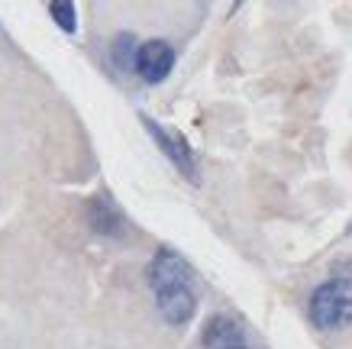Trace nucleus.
Masks as SVG:
<instances>
[{"label": "nucleus", "mask_w": 352, "mask_h": 349, "mask_svg": "<svg viewBox=\"0 0 352 349\" xmlns=\"http://www.w3.org/2000/svg\"><path fill=\"white\" fill-rule=\"evenodd\" d=\"M310 320L320 330H342L352 324V282L330 278L310 295Z\"/></svg>", "instance_id": "f257e3e1"}, {"label": "nucleus", "mask_w": 352, "mask_h": 349, "mask_svg": "<svg viewBox=\"0 0 352 349\" xmlns=\"http://www.w3.org/2000/svg\"><path fill=\"white\" fill-rule=\"evenodd\" d=\"M142 120V127L149 129V136L155 139V146L165 152L171 159V165L182 171V175H188L191 181H197V162H194V152L188 149V142H184L175 129H165V127H159L155 120H149V116H139Z\"/></svg>", "instance_id": "f03ea898"}, {"label": "nucleus", "mask_w": 352, "mask_h": 349, "mask_svg": "<svg viewBox=\"0 0 352 349\" xmlns=\"http://www.w3.org/2000/svg\"><path fill=\"white\" fill-rule=\"evenodd\" d=\"M133 68L139 72L142 81H149V85H159L171 74L175 68V49H171L165 39H149V43H142L136 49V62Z\"/></svg>", "instance_id": "7ed1b4c3"}, {"label": "nucleus", "mask_w": 352, "mask_h": 349, "mask_svg": "<svg viewBox=\"0 0 352 349\" xmlns=\"http://www.w3.org/2000/svg\"><path fill=\"white\" fill-rule=\"evenodd\" d=\"M149 285L155 288V295L168 291V288L191 285V265L184 262L175 249H159L149 262Z\"/></svg>", "instance_id": "20e7f679"}, {"label": "nucleus", "mask_w": 352, "mask_h": 349, "mask_svg": "<svg viewBox=\"0 0 352 349\" xmlns=\"http://www.w3.org/2000/svg\"><path fill=\"white\" fill-rule=\"evenodd\" d=\"M155 297H159L162 317L168 320V324H175V327H184L194 317V310H197V297H194L191 285L168 288V291H159Z\"/></svg>", "instance_id": "39448f33"}, {"label": "nucleus", "mask_w": 352, "mask_h": 349, "mask_svg": "<svg viewBox=\"0 0 352 349\" xmlns=\"http://www.w3.org/2000/svg\"><path fill=\"white\" fill-rule=\"evenodd\" d=\"M87 217H91V226L97 233H104V236H123L126 233V217H123V211L117 207V201L110 194L94 198L91 207H87Z\"/></svg>", "instance_id": "423d86ee"}, {"label": "nucleus", "mask_w": 352, "mask_h": 349, "mask_svg": "<svg viewBox=\"0 0 352 349\" xmlns=\"http://www.w3.org/2000/svg\"><path fill=\"white\" fill-rule=\"evenodd\" d=\"M204 346L207 349H233V346H245L243 327L226 314H214V317L204 324Z\"/></svg>", "instance_id": "0eeeda50"}, {"label": "nucleus", "mask_w": 352, "mask_h": 349, "mask_svg": "<svg viewBox=\"0 0 352 349\" xmlns=\"http://www.w3.org/2000/svg\"><path fill=\"white\" fill-rule=\"evenodd\" d=\"M110 55H113V62H117V68H133V62H136V39L133 36H117L113 39V45H110Z\"/></svg>", "instance_id": "6e6552de"}, {"label": "nucleus", "mask_w": 352, "mask_h": 349, "mask_svg": "<svg viewBox=\"0 0 352 349\" xmlns=\"http://www.w3.org/2000/svg\"><path fill=\"white\" fill-rule=\"evenodd\" d=\"M49 13H52V20L58 23L65 32H75L78 30L75 3H68V0H55V3H49Z\"/></svg>", "instance_id": "1a4fd4ad"}, {"label": "nucleus", "mask_w": 352, "mask_h": 349, "mask_svg": "<svg viewBox=\"0 0 352 349\" xmlns=\"http://www.w3.org/2000/svg\"><path fill=\"white\" fill-rule=\"evenodd\" d=\"M233 349H249V346H233Z\"/></svg>", "instance_id": "9d476101"}]
</instances>
